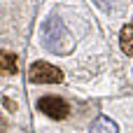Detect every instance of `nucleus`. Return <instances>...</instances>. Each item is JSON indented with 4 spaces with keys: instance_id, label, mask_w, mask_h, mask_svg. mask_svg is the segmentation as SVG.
I'll return each mask as SVG.
<instances>
[{
    "instance_id": "obj_1",
    "label": "nucleus",
    "mask_w": 133,
    "mask_h": 133,
    "mask_svg": "<svg viewBox=\"0 0 133 133\" xmlns=\"http://www.w3.org/2000/svg\"><path fill=\"white\" fill-rule=\"evenodd\" d=\"M42 44L49 51H54L58 56H65V54L72 51L75 40H72V33L65 28V23L58 16H49L42 26Z\"/></svg>"
},
{
    "instance_id": "obj_4",
    "label": "nucleus",
    "mask_w": 133,
    "mask_h": 133,
    "mask_svg": "<svg viewBox=\"0 0 133 133\" xmlns=\"http://www.w3.org/2000/svg\"><path fill=\"white\" fill-rule=\"evenodd\" d=\"M19 70V61L14 54L9 51H2L0 49V75H14Z\"/></svg>"
},
{
    "instance_id": "obj_3",
    "label": "nucleus",
    "mask_w": 133,
    "mask_h": 133,
    "mask_svg": "<svg viewBox=\"0 0 133 133\" xmlns=\"http://www.w3.org/2000/svg\"><path fill=\"white\" fill-rule=\"evenodd\" d=\"M37 108H40V112H44L47 117H54V119H65L70 112L68 103L63 98H56V96H42L37 101Z\"/></svg>"
},
{
    "instance_id": "obj_5",
    "label": "nucleus",
    "mask_w": 133,
    "mask_h": 133,
    "mask_svg": "<svg viewBox=\"0 0 133 133\" xmlns=\"http://www.w3.org/2000/svg\"><path fill=\"white\" fill-rule=\"evenodd\" d=\"M89 133H119V129H117V124H115L110 117H98V119L91 124Z\"/></svg>"
},
{
    "instance_id": "obj_6",
    "label": "nucleus",
    "mask_w": 133,
    "mask_h": 133,
    "mask_svg": "<svg viewBox=\"0 0 133 133\" xmlns=\"http://www.w3.org/2000/svg\"><path fill=\"white\" fill-rule=\"evenodd\" d=\"M119 44H122V51L133 56V21L126 23L122 28V35H119Z\"/></svg>"
},
{
    "instance_id": "obj_2",
    "label": "nucleus",
    "mask_w": 133,
    "mask_h": 133,
    "mask_svg": "<svg viewBox=\"0 0 133 133\" xmlns=\"http://www.w3.org/2000/svg\"><path fill=\"white\" fill-rule=\"evenodd\" d=\"M28 79L33 84H58L63 82V72L47 61H35L28 68Z\"/></svg>"
}]
</instances>
